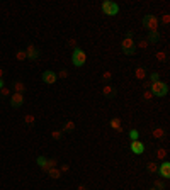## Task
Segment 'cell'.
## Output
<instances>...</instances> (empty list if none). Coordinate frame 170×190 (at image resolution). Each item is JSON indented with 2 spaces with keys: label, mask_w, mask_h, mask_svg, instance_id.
I'll use <instances>...</instances> for the list:
<instances>
[{
  "label": "cell",
  "mask_w": 170,
  "mask_h": 190,
  "mask_svg": "<svg viewBox=\"0 0 170 190\" xmlns=\"http://www.w3.org/2000/svg\"><path fill=\"white\" fill-rule=\"evenodd\" d=\"M61 134H63L61 131H53V133H51V138L55 139V141H58V139H61Z\"/></svg>",
  "instance_id": "cell-29"
},
{
  "label": "cell",
  "mask_w": 170,
  "mask_h": 190,
  "mask_svg": "<svg viewBox=\"0 0 170 190\" xmlns=\"http://www.w3.org/2000/svg\"><path fill=\"white\" fill-rule=\"evenodd\" d=\"M102 12H104L106 15H118L119 12V5L116 2H112V0H106V2H102Z\"/></svg>",
  "instance_id": "cell-4"
},
{
  "label": "cell",
  "mask_w": 170,
  "mask_h": 190,
  "mask_svg": "<svg viewBox=\"0 0 170 190\" xmlns=\"http://www.w3.org/2000/svg\"><path fill=\"white\" fill-rule=\"evenodd\" d=\"M34 116H32V114H27V116L26 117H24V122H26V124L27 126H32V124H34Z\"/></svg>",
  "instance_id": "cell-25"
},
{
  "label": "cell",
  "mask_w": 170,
  "mask_h": 190,
  "mask_svg": "<svg viewBox=\"0 0 170 190\" xmlns=\"http://www.w3.org/2000/svg\"><path fill=\"white\" fill-rule=\"evenodd\" d=\"M134 77L138 78V80H146V70H145L143 66H138V68H136Z\"/></svg>",
  "instance_id": "cell-15"
},
{
  "label": "cell",
  "mask_w": 170,
  "mask_h": 190,
  "mask_svg": "<svg viewBox=\"0 0 170 190\" xmlns=\"http://www.w3.org/2000/svg\"><path fill=\"white\" fill-rule=\"evenodd\" d=\"M143 27H146L150 32H156V27H158V19H156V15H145L143 17Z\"/></svg>",
  "instance_id": "cell-5"
},
{
  "label": "cell",
  "mask_w": 170,
  "mask_h": 190,
  "mask_svg": "<svg viewBox=\"0 0 170 190\" xmlns=\"http://www.w3.org/2000/svg\"><path fill=\"white\" fill-rule=\"evenodd\" d=\"M150 190H156V188H150Z\"/></svg>",
  "instance_id": "cell-41"
},
{
  "label": "cell",
  "mask_w": 170,
  "mask_h": 190,
  "mask_svg": "<svg viewBox=\"0 0 170 190\" xmlns=\"http://www.w3.org/2000/svg\"><path fill=\"white\" fill-rule=\"evenodd\" d=\"M150 83H155V82H160V75L156 73V71H151L150 73V80H148Z\"/></svg>",
  "instance_id": "cell-23"
},
{
  "label": "cell",
  "mask_w": 170,
  "mask_h": 190,
  "mask_svg": "<svg viewBox=\"0 0 170 190\" xmlns=\"http://www.w3.org/2000/svg\"><path fill=\"white\" fill-rule=\"evenodd\" d=\"M148 44H150V43H148L146 39H141V41H140V43H138V46H140V48H141V49H145V48H146Z\"/></svg>",
  "instance_id": "cell-31"
},
{
  "label": "cell",
  "mask_w": 170,
  "mask_h": 190,
  "mask_svg": "<svg viewBox=\"0 0 170 190\" xmlns=\"http://www.w3.org/2000/svg\"><path fill=\"white\" fill-rule=\"evenodd\" d=\"M145 99H146V100H151V99H153V94H151L150 90H146V92H145Z\"/></svg>",
  "instance_id": "cell-34"
},
{
  "label": "cell",
  "mask_w": 170,
  "mask_h": 190,
  "mask_svg": "<svg viewBox=\"0 0 170 190\" xmlns=\"http://www.w3.org/2000/svg\"><path fill=\"white\" fill-rule=\"evenodd\" d=\"M48 173H49V176H51L53 180H58V178L61 176V171L58 170V168H49V170H48Z\"/></svg>",
  "instance_id": "cell-18"
},
{
  "label": "cell",
  "mask_w": 170,
  "mask_h": 190,
  "mask_svg": "<svg viewBox=\"0 0 170 190\" xmlns=\"http://www.w3.org/2000/svg\"><path fill=\"white\" fill-rule=\"evenodd\" d=\"M153 188H156V190H165L167 188V183H165V182H162L160 178H156L155 180V187Z\"/></svg>",
  "instance_id": "cell-21"
},
{
  "label": "cell",
  "mask_w": 170,
  "mask_h": 190,
  "mask_svg": "<svg viewBox=\"0 0 170 190\" xmlns=\"http://www.w3.org/2000/svg\"><path fill=\"white\" fill-rule=\"evenodd\" d=\"M162 22H163V24H165V26H167V24L170 22V15H168V14H165V15H163V17H162Z\"/></svg>",
  "instance_id": "cell-33"
},
{
  "label": "cell",
  "mask_w": 170,
  "mask_h": 190,
  "mask_svg": "<svg viewBox=\"0 0 170 190\" xmlns=\"http://www.w3.org/2000/svg\"><path fill=\"white\" fill-rule=\"evenodd\" d=\"M102 94H104L107 99H114V97L118 95V90H116L114 87H111V85H104V88H102Z\"/></svg>",
  "instance_id": "cell-11"
},
{
  "label": "cell",
  "mask_w": 170,
  "mask_h": 190,
  "mask_svg": "<svg viewBox=\"0 0 170 190\" xmlns=\"http://www.w3.org/2000/svg\"><path fill=\"white\" fill-rule=\"evenodd\" d=\"M156 60H158V61H167V53L158 51V53H156Z\"/></svg>",
  "instance_id": "cell-27"
},
{
  "label": "cell",
  "mask_w": 170,
  "mask_h": 190,
  "mask_svg": "<svg viewBox=\"0 0 170 190\" xmlns=\"http://www.w3.org/2000/svg\"><path fill=\"white\" fill-rule=\"evenodd\" d=\"M156 158L162 160V161H165V158H167V149H165V148H160V149H156Z\"/></svg>",
  "instance_id": "cell-20"
},
{
  "label": "cell",
  "mask_w": 170,
  "mask_h": 190,
  "mask_svg": "<svg viewBox=\"0 0 170 190\" xmlns=\"http://www.w3.org/2000/svg\"><path fill=\"white\" fill-rule=\"evenodd\" d=\"M158 175L162 178H170V163L168 161H163L158 166Z\"/></svg>",
  "instance_id": "cell-9"
},
{
  "label": "cell",
  "mask_w": 170,
  "mask_h": 190,
  "mask_svg": "<svg viewBox=\"0 0 170 190\" xmlns=\"http://www.w3.org/2000/svg\"><path fill=\"white\" fill-rule=\"evenodd\" d=\"M26 56L29 58V60H38L39 58V49L36 48L34 44H29L27 49H26Z\"/></svg>",
  "instance_id": "cell-10"
},
{
  "label": "cell",
  "mask_w": 170,
  "mask_h": 190,
  "mask_svg": "<svg viewBox=\"0 0 170 190\" xmlns=\"http://www.w3.org/2000/svg\"><path fill=\"white\" fill-rule=\"evenodd\" d=\"M73 129H75V122H73V121H66L63 129H61V133H70V131H73Z\"/></svg>",
  "instance_id": "cell-17"
},
{
  "label": "cell",
  "mask_w": 170,
  "mask_h": 190,
  "mask_svg": "<svg viewBox=\"0 0 170 190\" xmlns=\"http://www.w3.org/2000/svg\"><path fill=\"white\" fill-rule=\"evenodd\" d=\"M153 138H156V139H163L165 138V131L163 129H160V128H156V129H153Z\"/></svg>",
  "instance_id": "cell-19"
},
{
  "label": "cell",
  "mask_w": 170,
  "mask_h": 190,
  "mask_svg": "<svg viewBox=\"0 0 170 190\" xmlns=\"http://www.w3.org/2000/svg\"><path fill=\"white\" fill-rule=\"evenodd\" d=\"M56 77H58V78H66V77H68V71H66V70H61L60 73L56 75Z\"/></svg>",
  "instance_id": "cell-32"
},
{
  "label": "cell",
  "mask_w": 170,
  "mask_h": 190,
  "mask_svg": "<svg viewBox=\"0 0 170 190\" xmlns=\"http://www.w3.org/2000/svg\"><path fill=\"white\" fill-rule=\"evenodd\" d=\"M68 44L72 46L73 49H75V48H78V46H77V41H75V39H70V41H68Z\"/></svg>",
  "instance_id": "cell-35"
},
{
  "label": "cell",
  "mask_w": 170,
  "mask_h": 190,
  "mask_svg": "<svg viewBox=\"0 0 170 190\" xmlns=\"http://www.w3.org/2000/svg\"><path fill=\"white\" fill-rule=\"evenodd\" d=\"M121 49L126 56H133V54H134L136 44H134V41H133V37H124L121 41Z\"/></svg>",
  "instance_id": "cell-3"
},
{
  "label": "cell",
  "mask_w": 170,
  "mask_h": 190,
  "mask_svg": "<svg viewBox=\"0 0 170 190\" xmlns=\"http://www.w3.org/2000/svg\"><path fill=\"white\" fill-rule=\"evenodd\" d=\"M143 87H145V88H150V87H151V83L146 80V82H143Z\"/></svg>",
  "instance_id": "cell-37"
},
{
  "label": "cell",
  "mask_w": 170,
  "mask_h": 190,
  "mask_svg": "<svg viewBox=\"0 0 170 190\" xmlns=\"http://www.w3.org/2000/svg\"><path fill=\"white\" fill-rule=\"evenodd\" d=\"M146 41H148V43H151V44L158 43V41H160V34H158V32H150L148 37H146Z\"/></svg>",
  "instance_id": "cell-16"
},
{
  "label": "cell",
  "mask_w": 170,
  "mask_h": 190,
  "mask_svg": "<svg viewBox=\"0 0 170 190\" xmlns=\"http://www.w3.org/2000/svg\"><path fill=\"white\" fill-rule=\"evenodd\" d=\"M26 51H17V53H15V60H17V61H24V60H26Z\"/></svg>",
  "instance_id": "cell-26"
},
{
  "label": "cell",
  "mask_w": 170,
  "mask_h": 190,
  "mask_svg": "<svg viewBox=\"0 0 170 190\" xmlns=\"http://www.w3.org/2000/svg\"><path fill=\"white\" fill-rule=\"evenodd\" d=\"M0 78H3V68H0Z\"/></svg>",
  "instance_id": "cell-40"
},
{
  "label": "cell",
  "mask_w": 170,
  "mask_h": 190,
  "mask_svg": "<svg viewBox=\"0 0 170 190\" xmlns=\"http://www.w3.org/2000/svg\"><path fill=\"white\" fill-rule=\"evenodd\" d=\"M151 94L153 97H165L167 95V92H168V85L165 82H155V83H151Z\"/></svg>",
  "instance_id": "cell-2"
},
{
  "label": "cell",
  "mask_w": 170,
  "mask_h": 190,
  "mask_svg": "<svg viewBox=\"0 0 170 190\" xmlns=\"http://www.w3.org/2000/svg\"><path fill=\"white\" fill-rule=\"evenodd\" d=\"M146 166H148V171L150 173H158V165H156L155 161H150Z\"/></svg>",
  "instance_id": "cell-22"
},
{
  "label": "cell",
  "mask_w": 170,
  "mask_h": 190,
  "mask_svg": "<svg viewBox=\"0 0 170 190\" xmlns=\"http://www.w3.org/2000/svg\"><path fill=\"white\" fill-rule=\"evenodd\" d=\"M128 136H129V139H131V141H136V139L140 138V133H138V129H131Z\"/></svg>",
  "instance_id": "cell-24"
},
{
  "label": "cell",
  "mask_w": 170,
  "mask_h": 190,
  "mask_svg": "<svg viewBox=\"0 0 170 190\" xmlns=\"http://www.w3.org/2000/svg\"><path fill=\"white\" fill-rule=\"evenodd\" d=\"M24 104V95L22 94H12L10 95V105L14 109H19Z\"/></svg>",
  "instance_id": "cell-8"
},
{
  "label": "cell",
  "mask_w": 170,
  "mask_h": 190,
  "mask_svg": "<svg viewBox=\"0 0 170 190\" xmlns=\"http://www.w3.org/2000/svg\"><path fill=\"white\" fill-rule=\"evenodd\" d=\"M5 87V82H3V78H0V88Z\"/></svg>",
  "instance_id": "cell-39"
},
{
  "label": "cell",
  "mask_w": 170,
  "mask_h": 190,
  "mask_svg": "<svg viewBox=\"0 0 170 190\" xmlns=\"http://www.w3.org/2000/svg\"><path fill=\"white\" fill-rule=\"evenodd\" d=\"M68 170H70V165H61L60 171H68Z\"/></svg>",
  "instance_id": "cell-36"
},
{
  "label": "cell",
  "mask_w": 170,
  "mask_h": 190,
  "mask_svg": "<svg viewBox=\"0 0 170 190\" xmlns=\"http://www.w3.org/2000/svg\"><path fill=\"white\" fill-rule=\"evenodd\" d=\"M102 78H104L106 82H109V80L112 78V73H111V71H104V73H102Z\"/></svg>",
  "instance_id": "cell-30"
},
{
  "label": "cell",
  "mask_w": 170,
  "mask_h": 190,
  "mask_svg": "<svg viewBox=\"0 0 170 190\" xmlns=\"http://www.w3.org/2000/svg\"><path fill=\"white\" fill-rule=\"evenodd\" d=\"M85 61H87V54H85L84 49H80V48H75V49H73V54H72V63H73V66L80 68V66L85 65Z\"/></svg>",
  "instance_id": "cell-1"
},
{
  "label": "cell",
  "mask_w": 170,
  "mask_h": 190,
  "mask_svg": "<svg viewBox=\"0 0 170 190\" xmlns=\"http://www.w3.org/2000/svg\"><path fill=\"white\" fill-rule=\"evenodd\" d=\"M12 88H14V94H24L26 85H24L22 82H14V83H12Z\"/></svg>",
  "instance_id": "cell-14"
},
{
  "label": "cell",
  "mask_w": 170,
  "mask_h": 190,
  "mask_svg": "<svg viewBox=\"0 0 170 190\" xmlns=\"http://www.w3.org/2000/svg\"><path fill=\"white\" fill-rule=\"evenodd\" d=\"M56 80H58V77H56L55 71L46 70V71L43 73V82H44V83H48V85H53V83H56Z\"/></svg>",
  "instance_id": "cell-7"
},
{
  "label": "cell",
  "mask_w": 170,
  "mask_h": 190,
  "mask_svg": "<svg viewBox=\"0 0 170 190\" xmlns=\"http://www.w3.org/2000/svg\"><path fill=\"white\" fill-rule=\"evenodd\" d=\"M0 95H2V97H9L10 95V88L2 87V88H0Z\"/></svg>",
  "instance_id": "cell-28"
},
{
  "label": "cell",
  "mask_w": 170,
  "mask_h": 190,
  "mask_svg": "<svg viewBox=\"0 0 170 190\" xmlns=\"http://www.w3.org/2000/svg\"><path fill=\"white\" fill-rule=\"evenodd\" d=\"M129 149H131L134 155H143V153H145V144H143L141 141H140V139H136V141H131Z\"/></svg>",
  "instance_id": "cell-6"
},
{
  "label": "cell",
  "mask_w": 170,
  "mask_h": 190,
  "mask_svg": "<svg viewBox=\"0 0 170 190\" xmlns=\"http://www.w3.org/2000/svg\"><path fill=\"white\" fill-rule=\"evenodd\" d=\"M77 190H87V187H85V185H78Z\"/></svg>",
  "instance_id": "cell-38"
},
{
  "label": "cell",
  "mask_w": 170,
  "mask_h": 190,
  "mask_svg": "<svg viewBox=\"0 0 170 190\" xmlns=\"http://www.w3.org/2000/svg\"><path fill=\"white\" fill-rule=\"evenodd\" d=\"M109 126L112 129H116V131H119V133H121L123 131V126H121V119H118V117H112V119L109 121Z\"/></svg>",
  "instance_id": "cell-13"
},
{
  "label": "cell",
  "mask_w": 170,
  "mask_h": 190,
  "mask_svg": "<svg viewBox=\"0 0 170 190\" xmlns=\"http://www.w3.org/2000/svg\"><path fill=\"white\" fill-rule=\"evenodd\" d=\"M36 163H38V166L41 168V170H44V171H48L49 168V165H48V160L44 158V156H38V160H36Z\"/></svg>",
  "instance_id": "cell-12"
}]
</instances>
